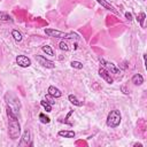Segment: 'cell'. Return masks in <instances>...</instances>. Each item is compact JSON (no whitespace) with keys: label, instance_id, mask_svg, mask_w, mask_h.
<instances>
[{"label":"cell","instance_id":"7402d4cb","mask_svg":"<svg viewBox=\"0 0 147 147\" xmlns=\"http://www.w3.org/2000/svg\"><path fill=\"white\" fill-rule=\"evenodd\" d=\"M59 48H60L61 51H64V52H68V51H69V47H68V45H67L65 41H61V42L59 44Z\"/></svg>","mask_w":147,"mask_h":147},{"label":"cell","instance_id":"277c9868","mask_svg":"<svg viewBox=\"0 0 147 147\" xmlns=\"http://www.w3.org/2000/svg\"><path fill=\"white\" fill-rule=\"evenodd\" d=\"M15 62L18 67L21 68H29L31 65V60L30 57L25 56V55H17L15 59Z\"/></svg>","mask_w":147,"mask_h":147},{"label":"cell","instance_id":"52a82bcc","mask_svg":"<svg viewBox=\"0 0 147 147\" xmlns=\"http://www.w3.org/2000/svg\"><path fill=\"white\" fill-rule=\"evenodd\" d=\"M98 72H99V76L106 82V83H108V84H113V78H111V76H110V72L106 69V68H99V70H98Z\"/></svg>","mask_w":147,"mask_h":147},{"label":"cell","instance_id":"ffe728a7","mask_svg":"<svg viewBox=\"0 0 147 147\" xmlns=\"http://www.w3.org/2000/svg\"><path fill=\"white\" fill-rule=\"evenodd\" d=\"M71 67L74 68V69H78V70H80V69H83V63L80 62V61H71Z\"/></svg>","mask_w":147,"mask_h":147},{"label":"cell","instance_id":"484cf974","mask_svg":"<svg viewBox=\"0 0 147 147\" xmlns=\"http://www.w3.org/2000/svg\"><path fill=\"white\" fill-rule=\"evenodd\" d=\"M141 1H145V0H141Z\"/></svg>","mask_w":147,"mask_h":147},{"label":"cell","instance_id":"5b68a950","mask_svg":"<svg viewBox=\"0 0 147 147\" xmlns=\"http://www.w3.org/2000/svg\"><path fill=\"white\" fill-rule=\"evenodd\" d=\"M44 31H45V33H46L48 37H54V38H65V36H67V32H63V31H60V30H55V29L46 28Z\"/></svg>","mask_w":147,"mask_h":147},{"label":"cell","instance_id":"7a4b0ae2","mask_svg":"<svg viewBox=\"0 0 147 147\" xmlns=\"http://www.w3.org/2000/svg\"><path fill=\"white\" fill-rule=\"evenodd\" d=\"M121 121H122V115H121V111L118 109H113L109 111L108 116H107V125L111 129H115L117 127L119 124H121Z\"/></svg>","mask_w":147,"mask_h":147},{"label":"cell","instance_id":"603a6c76","mask_svg":"<svg viewBox=\"0 0 147 147\" xmlns=\"http://www.w3.org/2000/svg\"><path fill=\"white\" fill-rule=\"evenodd\" d=\"M125 17H126V20L131 21V20H132V14L129 13V11H126V13H125Z\"/></svg>","mask_w":147,"mask_h":147},{"label":"cell","instance_id":"6da1fadb","mask_svg":"<svg viewBox=\"0 0 147 147\" xmlns=\"http://www.w3.org/2000/svg\"><path fill=\"white\" fill-rule=\"evenodd\" d=\"M6 114L8 117V136L11 140H16L21 136V125L18 123L17 116L8 105L6 107Z\"/></svg>","mask_w":147,"mask_h":147},{"label":"cell","instance_id":"3957f363","mask_svg":"<svg viewBox=\"0 0 147 147\" xmlns=\"http://www.w3.org/2000/svg\"><path fill=\"white\" fill-rule=\"evenodd\" d=\"M36 61L44 68H47V69H54L55 68V63L48 59H46V56L44 55H36Z\"/></svg>","mask_w":147,"mask_h":147},{"label":"cell","instance_id":"9c48e42d","mask_svg":"<svg viewBox=\"0 0 147 147\" xmlns=\"http://www.w3.org/2000/svg\"><path fill=\"white\" fill-rule=\"evenodd\" d=\"M95 1H96L99 5H101L103 8H106L107 10H110V11H113L114 14H118V11H117V10H116V9H115V8H114L107 0H95Z\"/></svg>","mask_w":147,"mask_h":147},{"label":"cell","instance_id":"2e32d148","mask_svg":"<svg viewBox=\"0 0 147 147\" xmlns=\"http://www.w3.org/2000/svg\"><path fill=\"white\" fill-rule=\"evenodd\" d=\"M40 105H41V107H42L47 113H51V111H52V105H51L47 100H41V101H40Z\"/></svg>","mask_w":147,"mask_h":147},{"label":"cell","instance_id":"44dd1931","mask_svg":"<svg viewBox=\"0 0 147 147\" xmlns=\"http://www.w3.org/2000/svg\"><path fill=\"white\" fill-rule=\"evenodd\" d=\"M0 20H1V21H10L11 17H10L9 14H7V13H5V11H0Z\"/></svg>","mask_w":147,"mask_h":147},{"label":"cell","instance_id":"9a60e30c","mask_svg":"<svg viewBox=\"0 0 147 147\" xmlns=\"http://www.w3.org/2000/svg\"><path fill=\"white\" fill-rule=\"evenodd\" d=\"M41 51H42L44 53H46V55L54 56V51H53V48H52L49 45H44V46L41 47Z\"/></svg>","mask_w":147,"mask_h":147},{"label":"cell","instance_id":"4fadbf2b","mask_svg":"<svg viewBox=\"0 0 147 147\" xmlns=\"http://www.w3.org/2000/svg\"><path fill=\"white\" fill-rule=\"evenodd\" d=\"M68 100L70 101V103H72L74 106H77V107H82V106L84 105L83 101H79V100L77 99V96L74 95V94H69V95H68Z\"/></svg>","mask_w":147,"mask_h":147},{"label":"cell","instance_id":"cb8c5ba5","mask_svg":"<svg viewBox=\"0 0 147 147\" xmlns=\"http://www.w3.org/2000/svg\"><path fill=\"white\" fill-rule=\"evenodd\" d=\"M121 90L124 92V94H129V91L125 88V86H122V87H121Z\"/></svg>","mask_w":147,"mask_h":147},{"label":"cell","instance_id":"5bb4252c","mask_svg":"<svg viewBox=\"0 0 147 147\" xmlns=\"http://www.w3.org/2000/svg\"><path fill=\"white\" fill-rule=\"evenodd\" d=\"M11 37L15 39V41H17V42H20V41H22L23 40V37H22V33L18 31V30H11Z\"/></svg>","mask_w":147,"mask_h":147},{"label":"cell","instance_id":"d4e9b609","mask_svg":"<svg viewBox=\"0 0 147 147\" xmlns=\"http://www.w3.org/2000/svg\"><path fill=\"white\" fill-rule=\"evenodd\" d=\"M134 146H136V147H137V146H138V147H142V144H140V142H137V144H134Z\"/></svg>","mask_w":147,"mask_h":147},{"label":"cell","instance_id":"8992f818","mask_svg":"<svg viewBox=\"0 0 147 147\" xmlns=\"http://www.w3.org/2000/svg\"><path fill=\"white\" fill-rule=\"evenodd\" d=\"M100 63H102L103 68H106V67H107L111 74H116V75H118V74L121 72L119 68H118L115 63H113V62H106L103 59H100Z\"/></svg>","mask_w":147,"mask_h":147},{"label":"cell","instance_id":"d6986e66","mask_svg":"<svg viewBox=\"0 0 147 147\" xmlns=\"http://www.w3.org/2000/svg\"><path fill=\"white\" fill-rule=\"evenodd\" d=\"M79 38H80L79 34H77L75 32H67V36H65L64 39H76V40H78Z\"/></svg>","mask_w":147,"mask_h":147},{"label":"cell","instance_id":"30bf717a","mask_svg":"<svg viewBox=\"0 0 147 147\" xmlns=\"http://www.w3.org/2000/svg\"><path fill=\"white\" fill-rule=\"evenodd\" d=\"M48 94H49L51 96H53V98H61V96H62V92H61L57 87H55V86H53V85H51V86L48 87Z\"/></svg>","mask_w":147,"mask_h":147},{"label":"cell","instance_id":"e0dca14e","mask_svg":"<svg viewBox=\"0 0 147 147\" xmlns=\"http://www.w3.org/2000/svg\"><path fill=\"white\" fill-rule=\"evenodd\" d=\"M145 18H146V14L144 13V11H141L138 16H137V21L139 22V24H140V26L141 28H144V22H145Z\"/></svg>","mask_w":147,"mask_h":147},{"label":"cell","instance_id":"8fae6325","mask_svg":"<svg viewBox=\"0 0 147 147\" xmlns=\"http://www.w3.org/2000/svg\"><path fill=\"white\" fill-rule=\"evenodd\" d=\"M57 134H59V137H62V138H75V136H76L75 131H72V130H61L57 132Z\"/></svg>","mask_w":147,"mask_h":147},{"label":"cell","instance_id":"ba28073f","mask_svg":"<svg viewBox=\"0 0 147 147\" xmlns=\"http://www.w3.org/2000/svg\"><path fill=\"white\" fill-rule=\"evenodd\" d=\"M30 140H31V133H30V130L26 127L25 130H24V132H23V136H22V139H21V141H20V146H23V145H31V142H30Z\"/></svg>","mask_w":147,"mask_h":147},{"label":"cell","instance_id":"7c38bea8","mask_svg":"<svg viewBox=\"0 0 147 147\" xmlns=\"http://www.w3.org/2000/svg\"><path fill=\"white\" fill-rule=\"evenodd\" d=\"M131 82L134 84V85H141L142 83H144V77H142V75L141 74H134L133 76H132V78H131Z\"/></svg>","mask_w":147,"mask_h":147},{"label":"cell","instance_id":"ac0fdd59","mask_svg":"<svg viewBox=\"0 0 147 147\" xmlns=\"http://www.w3.org/2000/svg\"><path fill=\"white\" fill-rule=\"evenodd\" d=\"M39 119H40V122H41L42 124H48V123L51 122V118H49L48 116H46L45 114H42V113L39 114Z\"/></svg>","mask_w":147,"mask_h":147}]
</instances>
